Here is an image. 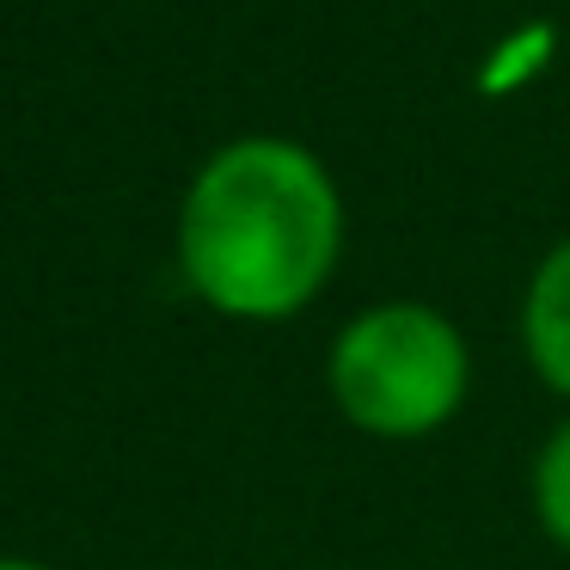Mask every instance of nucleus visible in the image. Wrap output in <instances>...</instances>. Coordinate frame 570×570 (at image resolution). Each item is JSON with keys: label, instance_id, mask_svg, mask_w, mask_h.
<instances>
[{"label": "nucleus", "instance_id": "2", "mask_svg": "<svg viewBox=\"0 0 570 570\" xmlns=\"http://www.w3.org/2000/svg\"><path fill=\"white\" fill-rule=\"evenodd\" d=\"M325 381L362 435L417 442L454 423V411L466 405L472 356L448 313L423 301H381L337 332Z\"/></svg>", "mask_w": 570, "mask_h": 570}, {"label": "nucleus", "instance_id": "4", "mask_svg": "<svg viewBox=\"0 0 570 570\" xmlns=\"http://www.w3.org/2000/svg\"><path fill=\"white\" fill-rule=\"evenodd\" d=\"M533 515L558 546H570V423H558L533 460Z\"/></svg>", "mask_w": 570, "mask_h": 570}, {"label": "nucleus", "instance_id": "1", "mask_svg": "<svg viewBox=\"0 0 570 570\" xmlns=\"http://www.w3.org/2000/svg\"><path fill=\"white\" fill-rule=\"evenodd\" d=\"M344 252V197L320 154L246 136L190 178L178 215L185 283L227 320H288L325 288Z\"/></svg>", "mask_w": 570, "mask_h": 570}, {"label": "nucleus", "instance_id": "3", "mask_svg": "<svg viewBox=\"0 0 570 570\" xmlns=\"http://www.w3.org/2000/svg\"><path fill=\"white\" fill-rule=\"evenodd\" d=\"M521 344H528L533 374L570 399V239H558L533 271L528 301H521Z\"/></svg>", "mask_w": 570, "mask_h": 570}, {"label": "nucleus", "instance_id": "5", "mask_svg": "<svg viewBox=\"0 0 570 570\" xmlns=\"http://www.w3.org/2000/svg\"><path fill=\"white\" fill-rule=\"evenodd\" d=\"M0 570H43V564H26V558H0Z\"/></svg>", "mask_w": 570, "mask_h": 570}]
</instances>
